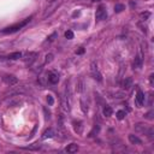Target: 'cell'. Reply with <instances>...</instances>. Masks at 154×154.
<instances>
[{
  "label": "cell",
  "mask_w": 154,
  "mask_h": 154,
  "mask_svg": "<svg viewBox=\"0 0 154 154\" xmlns=\"http://www.w3.org/2000/svg\"><path fill=\"white\" fill-rule=\"evenodd\" d=\"M91 74H93L94 78H95L97 81H99V82H101V81H102V75L99 72V70H98V65H97L95 63H91Z\"/></svg>",
  "instance_id": "obj_5"
},
{
  "label": "cell",
  "mask_w": 154,
  "mask_h": 154,
  "mask_svg": "<svg viewBox=\"0 0 154 154\" xmlns=\"http://www.w3.org/2000/svg\"><path fill=\"white\" fill-rule=\"evenodd\" d=\"M22 55H23L22 52H13V53H11V54L7 55V59H10V60H17V59L22 58Z\"/></svg>",
  "instance_id": "obj_12"
},
{
  "label": "cell",
  "mask_w": 154,
  "mask_h": 154,
  "mask_svg": "<svg viewBox=\"0 0 154 154\" xmlns=\"http://www.w3.org/2000/svg\"><path fill=\"white\" fill-rule=\"evenodd\" d=\"M30 19L32 18H25L23 22H21V23H17V24H15V25H11V27H9V28H5V29H3V33L4 34H12V33H16V32H18L19 29H22L23 27H25L29 22H30Z\"/></svg>",
  "instance_id": "obj_2"
},
{
  "label": "cell",
  "mask_w": 154,
  "mask_h": 154,
  "mask_svg": "<svg viewBox=\"0 0 154 154\" xmlns=\"http://www.w3.org/2000/svg\"><path fill=\"white\" fill-rule=\"evenodd\" d=\"M3 81H4L7 85H10V87L15 85V84L18 82V80H17L15 76H12V75H5V76L3 77Z\"/></svg>",
  "instance_id": "obj_6"
},
{
  "label": "cell",
  "mask_w": 154,
  "mask_h": 154,
  "mask_svg": "<svg viewBox=\"0 0 154 154\" xmlns=\"http://www.w3.org/2000/svg\"><path fill=\"white\" fill-rule=\"evenodd\" d=\"M91 1H94V3H97V1H101V0H91Z\"/></svg>",
  "instance_id": "obj_32"
},
{
  "label": "cell",
  "mask_w": 154,
  "mask_h": 154,
  "mask_svg": "<svg viewBox=\"0 0 154 154\" xmlns=\"http://www.w3.org/2000/svg\"><path fill=\"white\" fill-rule=\"evenodd\" d=\"M143 102H144V94L142 93L141 90H139L136 97H135V104H136L137 107H141L143 105Z\"/></svg>",
  "instance_id": "obj_7"
},
{
  "label": "cell",
  "mask_w": 154,
  "mask_h": 154,
  "mask_svg": "<svg viewBox=\"0 0 154 154\" xmlns=\"http://www.w3.org/2000/svg\"><path fill=\"white\" fill-rule=\"evenodd\" d=\"M131 87H133V80L130 77L125 78L124 82H123V88H124V89H130Z\"/></svg>",
  "instance_id": "obj_15"
},
{
  "label": "cell",
  "mask_w": 154,
  "mask_h": 154,
  "mask_svg": "<svg viewBox=\"0 0 154 154\" xmlns=\"http://www.w3.org/2000/svg\"><path fill=\"white\" fill-rule=\"evenodd\" d=\"M116 116H117V119L122 120V119H124V118H125L127 112H125V111H123V110H120V111H118V112L116 113Z\"/></svg>",
  "instance_id": "obj_20"
},
{
  "label": "cell",
  "mask_w": 154,
  "mask_h": 154,
  "mask_svg": "<svg viewBox=\"0 0 154 154\" xmlns=\"http://www.w3.org/2000/svg\"><path fill=\"white\" fill-rule=\"evenodd\" d=\"M129 141H130L133 144H137V146L142 144V140H141L140 137H137L136 135H134V134H130V135H129Z\"/></svg>",
  "instance_id": "obj_11"
},
{
  "label": "cell",
  "mask_w": 154,
  "mask_h": 154,
  "mask_svg": "<svg viewBox=\"0 0 154 154\" xmlns=\"http://www.w3.org/2000/svg\"><path fill=\"white\" fill-rule=\"evenodd\" d=\"M99 130H100V127H99V125H95V127H94V129L90 131L89 136H90V137H91V136H95V134H98V133H99Z\"/></svg>",
  "instance_id": "obj_24"
},
{
  "label": "cell",
  "mask_w": 154,
  "mask_h": 154,
  "mask_svg": "<svg viewBox=\"0 0 154 154\" xmlns=\"http://www.w3.org/2000/svg\"><path fill=\"white\" fill-rule=\"evenodd\" d=\"M153 77H154V75L152 74V75L149 76V82H150V84H152V85H153Z\"/></svg>",
  "instance_id": "obj_29"
},
{
  "label": "cell",
  "mask_w": 154,
  "mask_h": 154,
  "mask_svg": "<svg viewBox=\"0 0 154 154\" xmlns=\"http://www.w3.org/2000/svg\"><path fill=\"white\" fill-rule=\"evenodd\" d=\"M55 38H57V33H53V34H52L51 36H48V38H47L46 42H52V41H53V40H54Z\"/></svg>",
  "instance_id": "obj_27"
},
{
  "label": "cell",
  "mask_w": 154,
  "mask_h": 154,
  "mask_svg": "<svg viewBox=\"0 0 154 154\" xmlns=\"http://www.w3.org/2000/svg\"><path fill=\"white\" fill-rule=\"evenodd\" d=\"M74 128H75V131L81 134L82 133V129H83V123L82 122H74Z\"/></svg>",
  "instance_id": "obj_13"
},
{
  "label": "cell",
  "mask_w": 154,
  "mask_h": 154,
  "mask_svg": "<svg viewBox=\"0 0 154 154\" xmlns=\"http://www.w3.org/2000/svg\"><path fill=\"white\" fill-rule=\"evenodd\" d=\"M54 135H55L54 130H53L52 128H49V129H47V130H45V131H43V134H42V139H43V140L52 139V137H54Z\"/></svg>",
  "instance_id": "obj_10"
},
{
  "label": "cell",
  "mask_w": 154,
  "mask_h": 154,
  "mask_svg": "<svg viewBox=\"0 0 154 154\" xmlns=\"http://www.w3.org/2000/svg\"><path fill=\"white\" fill-rule=\"evenodd\" d=\"M102 113H104V116H105V117H111V116H112V113H113V110H112V107H111V106L106 105V106L104 107V110H102Z\"/></svg>",
  "instance_id": "obj_14"
},
{
  "label": "cell",
  "mask_w": 154,
  "mask_h": 154,
  "mask_svg": "<svg viewBox=\"0 0 154 154\" xmlns=\"http://www.w3.org/2000/svg\"><path fill=\"white\" fill-rule=\"evenodd\" d=\"M153 114H154V112H153V110H150L149 112H147V113L144 114V118H147V119H150V120H152V119L154 118V117H153Z\"/></svg>",
  "instance_id": "obj_25"
},
{
  "label": "cell",
  "mask_w": 154,
  "mask_h": 154,
  "mask_svg": "<svg viewBox=\"0 0 154 154\" xmlns=\"http://www.w3.org/2000/svg\"><path fill=\"white\" fill-rule=\"evenodd\" d=\"M123 10H125V6L123 5V4H117L116 6H114V12H122Z\"/></svg>",
  "instance_id": "obj_22"
},
{
  "label": "cell",
  "mask_w": 154,
  "mask_h": 154,
  "mask_svg": "<svg viewBox=\"0 0 154 154\" xmlns=\"http://www.w3.org/2000/svg\"><path fill=\"white\" fill-rule=\"evenodd\" d=\"M106 17H107L106 7L104 5L99 6L98 10H97V13H95V19L97 21H104V19H106Z\"/></svg>",
  "instance_id": "obj_4"
},
{
  "label": "cell",
  "mask_w": 154,
  "mask_h": 154,
  "mask_svg": "<svg viewBox=\"0 0 154 154\" xmlns=\"http://www.w3.org/2000/svg\"><path fill=\"white\" fill-rule=\"evenodd\" d=\"M80 104H81V108H82V111H83L84 113H87V112H88V105L85 104V101H84V99H83V98H81Z\"/></svg>",
  "instance_id": "obj_19"
},
{
  "label": "cell",
  "mask_w": 154,
  "mask_h": 154,
  "mask_svg": "<svg viewBox=\"0 0 154 154\" xmlns=\"http://www.w3.org/2000/svg\"><path fill=\"white\" fill-rule=\"evenodd\" d=\"M149 16H150L149 12H142V13L140 15V18H141L142 22H144V21H147V19L149 18Z\"/></svg>",
  "instance_id": "obj_23"
},
{
  "label": "cell",
  "mask_w": 154,
  "mask_h": 154,
  "mask_svg": "<svg viewBox=\"0 0 154 154\" xmlns=\"http://www.w3.org/2000/svg\"><path fill=\"white\" fill-rule=\"evenodd\" d=\"M83 52H84V48H81V49H78V51H77V54H82Z\"/></svg>",
  "instance_id": "obj_30"
},
{
  "label": "cell",
  "mask_w": 154,
  "mask_h": 154,
  "mask_svg": "<svg viewBox=\"0 0 154 154\" xmlns=\"http://www.w3.org/2000/svg\"><path fill=\"white\" fill-rule=\"evenodd\" d=\"M53 58H54V55H53L52 53H48V54H46L45 64H49V63H52V61H53Z\"/></svg>",
  "instance_id": "obj_21"
},
{
  "label": "cell",
  "mask_w": 154,
  "mask_h": 154,
  "mask_svg": "<svg viewBox=\"0 0 154 154\" xmlns=\"http://www.w3.org/2000/svg\"><path fill=\"white\" fill-rule=\"evenodd\" d=\"M135 130H136L137 133H141V134L147 135L150 140H152L153 136H154V129H153L150 125L143 124V123H137V124H135Z\"/></svg>",
  "instance_id": "obj_1"
},
{
  "label": "cell",
  "mask_w": 154,
  "mask_h": 154,
  "mask_svg": "<svg viewBox=\"0 0 154 154\" xmlns=\"http://www.w3.org/2000/svg\"><path fill=\"white\" fill-rule=\"evenodd\" d=\"M41 148V144L40 143H34V144H30L28 147H24L23 149H29V150H39Z\"/></svg>",
  "instance_id": "obj_18"
},
{
  "label": "cell",
  "mask_w": 154,
  "mask_h": 154,
  "mask_svg": "<svg viewBox=\"0 0 154 154\" xmlns=\"http://www.w3.org/2000/svg\"><path fill=\"white\" fill-rule=\"evenodd\" d=\"M36 57H38V53L36 52H27V53H24L22 55V59L24 60V63L27 65H32L33 61H35Z\"/></svg>",
  "instance_id": "obj_3"
},
{
  "label": "cell",
  "mask_w": 154,
  "mask_h": 154,
  "mask_svg": "<svg viewBox=\"0 0 154 154\" xmlns=\"http://www.w3.org/2000/svg\"><path fill=\"white\" fill-rule=\"evenodd\" d=\"M65 38L69 39V40L74 39V33L71 32V30H68V32H65Z\"/></svg>",
  "instance_id": "obj_26"
},
{
  "label": "cell",
  "mask_w": 154,
  "mask_h": 154,
  "mask_svg": "<svg viewBox=\"0 0 154 154\" xmlns=\"http://www.w3.org/2000/svg\"><path fill=\"white\" fill-rule=\"evenodd\" d=\"M48 82L51 84H57L59 82V75L57 72H49L48 74Z\"/></svg>",
  "instance_id": "obj_8"
},
{
  "label": "cell",
  "mask_w": 154,
  "mask_h": 154,
  "mask_svg": "<svg viewBox=\"0 0 154 154\" xmlns=\"http://www.w3.org/2000/svg\"><path fill=\"white\" fill-rule=\"evenodd\" d=\"M47 102H48L49 106H52V105L54 104V99H53L52 95H48V97H47Z\"/></svg>",
  "instance_id": "obj_28"
},
{
  "label": "cell",
  "mask_w": 154,
  "mask_h": 154,
  "mask_svg": "<svg viewBox=\"0 0 154 154\" xmlns=\"http://www.w3.org/2000/svg\"><path fill=\"white\" fill-rule=\"evenodd\" d=\"M76 90L78 91V93H83L84 91V82H83V80H78V82L76 84Z\"/></svg>",
  "instance_id": "obj_16"
},
{
  "label": "cell",
  "mask_w": 154,
  "mask_h": 154,
  "mask_svg": "<svg viewBox=\"0 0 154 154\" xmlns=\"http://www.w3.org/2000/svg\"><path fill=\"white\" fill-rule=\"evenodd\" d=\"M142 63H143V58H142V55L140 54V55H137L136 58H135V60H134V69H140V68H142Z\"/></svg>",
  "instance_id": "obj_9"
},
{
  "label": "cell",
  "mask_w": 154,
  "mask_h": 154,
  "mask_svg": "<svg viewBox=\"0 0 154 154\" xmlns=\"http://www.w3.org/2000/svg\"><path fill=\"white\" fill-rule=\"evenodd\" d=\"M77 150H78V146L76 143H71V144H69L66 147V152L68 153H76Z\"/></svg>",
  "instance_id": "obj_17"
},
{
  "label": "cell",
  "mask_w": 154,
  "mask_h": 154,
  "mask_svg": "<svg viewBox=\"0 0 154 154\" xmlns=\"http://www.w3.org/2000/svg\"><path fill=\"white\" fill-rule=\"evenodd\" d=\"M48 3H53V1H57V0H47Z\"/></svg>",
  "instance_id": "obj_31"
}]
</instances>
